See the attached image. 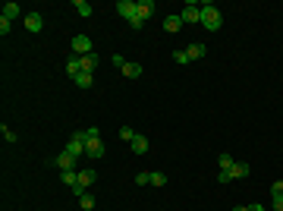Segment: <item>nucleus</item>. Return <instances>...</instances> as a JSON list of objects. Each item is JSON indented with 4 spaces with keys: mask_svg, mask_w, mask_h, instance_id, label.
Here are the masks:
<instances>
[{
    "mask_svg": "<svg viewBox=\"0 0 283 211\" xmlns=\"http://www.w3.org/2000/svg\"><path fill=\"white\" fill-rule=\"evenodd\" d=\"M66 72H70L72 79L79 76V72H82V57L79 54H72V57H66Z\"/></svg>",
    "mask_w": 283,
    "mask_h": 211,
    "instance_id": "nucleus-11",
    "label": "nucleus"
},
{
    "mask_svg": "<svg viewBox=\"0 0 283 211\" xmlns=\"http://www.w3.org/2000/svg\"><path fill=\"white\" fill-rule=\"evenodd\" d=\"M136 10H139V16H142V19H148V16L154 13V0H139Z\"/></svg>",
    "mask_w": 283,
    "mask_h": 211,
    "instance_id": "nucleus-18",
    "label": "nucleus"
},
{
    "mask_svg": "<svg viewBox=\"0 0 283 211\" xmlns=\"http://www.w3.org/2000/svg\"><path fill=\"white\" fill-rule=\"evenodd\" d=\"M85 158L101 161V158H104V142H101V139H88V142H85Z\"/></svg>",
    "mask_w": 283,
    "mask_h": 211,
    "instance_id": "nucleus-8",
    "label": "nucleus"
},
{
    "mask_svg": "<svg viewBox=\"0 0 283 211\" xmlns=\"http://www.w3.org/2000/svg\"><path fill=\"white\" fill-rule=\"evenodd\" d=\"M271 205L274 211H283V180L271 183Z\"/></svg>",
    "mask_w": 283,
    "mask_h": 211,
    "instance_id": "nucleus-9",
    "label": "nucleus"
},
{
    "mask_svg": "<svg viewBox=\"0 0 283 211\" xmlns=\"http://www.w3.org/2000/svg\"><path fill=\"white\" fill-rule=\"evenodd\" d=\"M110 63H113V67H117V70H123V67H126V63H129V60H126L123 54H113V57H110Z\"/></svg>",
    "mask_w": 283,
    "mask_h": 211,
    "instance_id": "nucleus-27",
    "label": "nucleus"
},
{
    "mask_svg": "<svg viewBox=\"0 0 283 211\" xmlns=\"http://www.w3.org/2000/svg\"><path fill=\"white\" fill-rule=\"evenodd\" d=\"M136 129H129V126H123V129H120V139H123V142H132V139H136Z\"/></svg>",
    "mask_w": 283,
    "mask_h": 211,
    "instance_id": "nucleus-25",
    "label": "nucleus"
},
{
    "mask_svg": "<svg viewBox=\"0 0 283 211\" xmlns=\"http://www.w3.org/2000/svg\"><path fill=\"white\" fill-rule=\"evenodd\" d=\"M195 22H201V3L189 0L186 10H183V25H195Z\"/></svg>",
    "mask_w": 283,
    "mask_h": 211,
    "instance_id": "nucleus-5",
    "label": "nucleus"
},
{
    "mask_svg": "<svg viewBox=\"0 0 283 211\" xmlns=\"http://www.w3.org/2000/svg\"><path fill=\"white\" fill-rule=\"evenodd\" d=\"M76 161H79V158H72L70 155V151H60V155L57 158H51V161H47V164H51V167H57V170H76Z\"/></svg>",
    "mask_w": 283,
    "mask_h": 211,
    "instance_id": "nucleus-4",
    "label": "nucleus"
},
{
    "mask_svg": "<svg viewBox=\"0 0 283 211\" xmlns=\"http://www.w3.org/2000/svg\"><path fill=\"white\" fill-rule=\"evenodd\" d=\"M136 183H139V186H148V183H151V174H145V170L136 174Z\"/></svg>",
    "mask_w": 283,
    "mask_h": 211,
    "instance_id": "nucleus-29",
    "label": "nucleus"
},
{
    "mask_svg": "<svg viewBox=\"0 0 283 211\" xmlns=\"http://www.w3.org/2000/svg\"><path fill=\"white\" fill-rule=\"evenodd\" d=\"M233 211H248V208H246V205H239V208H233Z\"/></svg>",
    "mask_w": 283,
    "mask_h": 211,
    "instance_id": "nucleus-33",
    "label": "nucleus"
},
{
    "mask_svg": "<svg viewBox=\"0 0 283 211\" xmlns=\"http://www.w3.org/2000/svg\"><path fill=\"white\" fill-rule=\"evenodd\" d=\"M72 10H76V13H79V16H82V19H88V16H91V13H94V10H91V3H88V0H76V3H72Z\"/></svg>",
    "mask_w": 283,
    "mask_h": 211,
    "instance_id": "nucleus-16",
    "label": "nucleus"
},
{
    "mask_svg": "<svg viewBox=\"0 0 283 211\" xmlns=\"http://www.w3.org/2000/svg\"><path fill=\"white\" fill-rule=\"evenodd\" d=\"M98 63H101V57L94 54V51H91V54H85L82 57V72H94V70H98Z\"/></svg>",
    "mask_w": 283,
    "mask_h": 211,
    "instance_id": "nucleus-13",
    "label": "nucleus"
},
{
    "mask_svg": "<svg viewBox=\"0 0 283 211\" xmlns=\"http://www.w3.org/2000/svg\"><path fill=\"white\" fill-rule=\"evenodd\" d=\"M19 13H22V6H19V3H3V16L10 19V22L19 16Z\"/></svg>",
    "mask_w": 283,
    "mask_h": 211,
    "instance_id": "nucleus-21",
    "label": "nucleus"
},
{
    "mask_svg": "<svg viewBox=\"0 0 283 211\" xmlns=\"http://www.w3.org/2000/svg\"><path fill=\"white\" fill-rule=\"evenodd\" d=\"M72 82H76L79 88H91V85H94V72H79Z\"/></svg>",
    "mask_w": 283,
    "mask_h": 211,
    "instance_id": "nucleus-17",
    "label": "nucleus"
},
{
    "mask_svg": "<svg viewBox=\"0 0 283 211\" xmlns=\"http://www.w3.org/2000/svg\"><path fill=\"white\" fill-rule=\"evenodd\" d=\"M186 54L192 57V60H201V57L208 54V48H205V44H201V41H192V44H189V48H186Z\"/></svg>",
    "mask_w": 283,
    "mask_h": 211,
    "instance_id": "nucleus-12",
    "label": "nucleus"
},
{
    "mask_svg": "<svg viewBox=\"0 0 283 211\" xmlns=\"http://www.w3.org/2000/svg\"><path fill=\"white\" fill-rule=\"evenodd\" d=\"M66 151H70L72 158H79V161H82V158H85V133H72L70 142H66Z\"/></svg>",
    "mask_w": 283,
    "mask_h": 211,
    "instance_id": "nucleus-3",
    "label": "nucleus"
},
{
    "mask_svg": "<svg viewBox=\"0 0 283 211\" xmlns=\"http://www.w3.org/2000/svg\"><path fill=\"white\" fill-rule=\"evenodd\" d=\"M79 205H82V208H94V195L91 193H82V195H79Z\"/></svg>",
    "mask_w": 283,
    "mask_h": 211,
    "instance_id": "nucleus-24",
    "label": "nucleus"
},
{
    "mask_svg": "<svg viewBox=\"0 0 283 211\" xmlns=\"http://www.w3.org/2000/svg\"><path fill=\"white\" fill-rule=\"evenodd\" d=\"M117 13L126 19V22H132V19L139 16V10H136V3H132V0H117Z\"/></svg>",
    "mask_w": 283,
    "mask_h": 211,
    "instance_id": "nucleus-7",
    "label": "nucleus"
},
{
    "mask_svg": "<svg viewBox=\"0 0 283 211\" xmlns=\"http://www.w3.org/2000/svg\"><path fill=\"white\" fill-rule=\"evenodd\" d=\"M183 29V16H164V32H179Z\"/></svg>",
    "mask_w": 283,
    "mask_h": 211,
    "instance_id": "nucleus-15",
    "label": "nucleus"
},
{
    "mask_svg": "<svg viewBox=\"0 0 283 211\" xmlns=\"http://www.w3.org/2000/svg\"><path fill=\"white\" fill-rule=\"evenodd\" d=\"M230 174H233V180H242V176H248V174H252V167H248L246 161H236L233 167H230Z\"/></svg>",
    "mask_w": 283,
    "mask_h": 211,
    "instance_id": "nucleus-14",
    "label": "nucleus"
},
{
    "mask_svg": "<svg viewBox=\"0 0 283 211\" xmlns=\"http://www.w3.org/2000/svg\"><path fill=\"white\" fill-rule=\"evenodd\" d=\"M217 183H233V174H230V170H220V174H217Z\"/></svg>",
    "mask_w": 283,
    "mask_h": 211,
    "instance_id": "nucleus-31",
    "label": "nucleus"
},
{
    "mask_svg": "<svg viewBox=\"0 0 283 211\" xmlns=\"http://www.w3.org/2000/svg\"><path fill=\"white\" fill-rule=\"evenodd\" d=\"M91 183H98V170H79V183L72 186V193H76V195L88 193V186H91Z\"/></svg>",
    "mask_w": 283,
    "mask_h": 211,
    "instance_id": "nucleus-2",
    "label": "nucleus"
},
{
    "mask_svg": "<svg viewBox=\"0 0 283 211\" xmlns=\"http://www.w3.org/2000/svg\"><path fill=\"white\" fill-rule=\"evenodd\" d=\"M25 29H29L32 35H35V32H41L44 29V16H41V13H29V16H25Z\"/></svg>",
    "mask_w": 283,
    "mask_h": 211,
    "instance_id": "nucleus-10",
    "label": "nucleus"
},
{
    "mask_svg": "<svg viewBox=\"0 0 283 211\" xmlns=\"http://www.w3.org/2000/svg\"><path fill=\"white\" fill-rule=\"evenodd\" d=\"M10 29H13V22L6 16H0V35H10Z\"/></svg>",
    "mask_w": 283,
    "mask_h": 211,
    "instance_id": "nucleus-28",
    "label": "nucleus"
},
{
    "mask_svg": "<svg viewBox=\"0 0 283 211\" xmlns=\"http://www.w3.org/2000/svg\"><path fill=\"white\" fill-rule=\"evenodd\" d=\"M201 25H205L208 32H217L220 25H224V16H220V10H217L214 3H208V0L201 3Z\"/></svg>",
    "mask_w": 283,
    "mask_h": 211,
    "instance_id": "nucleus-1",
    "label": "nucleus"
},
{
    "mask_svg": "<svg viewBox=\"0 0 283 211\" xmlns=\"http://www.w3.org/2000/svg\"><path fill=\"white\" fill-rule=\"evenodd\" d=\"M91 51H94V44H91L88 35H76V38H72V54L85 57V54H91Z\"/></svg>",
    "mask_w": 283,
    "mask_h": 211,
    "instance_id": "nucleus-6",
    "label": "nucleus"
},
{
    "mask_svg": "<svg viewBox=\"0 0 283 211\" xmlns=\"http://www.w3.org/2000/svg\"><path fill=\"white\" fill-rule=\"evenodd\" d=\"M0 136H3L6 142H16V139H19V136H16V133H10V129H6V126H0Z\"/></svg>",
    "mask_w": 283,
    "mask_h": 211,
    "instance_id": "nucleus-30",
    "label": "nucleus"
},
{
    "mask_svg": "<svg viewBox=\"0 0 283 211\" xmlns=\"http://www.w3.org/2000/svg\"><path fill=\"white\" fill-rule=\"evenodd\" d=\"M129 145H132V151H136V155H145V151H148V139H145V136H136Z\"/></svg>",
    "mask_w": 283,
    "mask_h": 211,
    "instance_id": "nucleus-20",
    "label": "nucleus"
},
{
    "mask_svg": "<svg viewBox=\"0 0 283 211\" xmlns=\"http://www.w3.org/2000/svg\"><path fill=\"white\" fill-rule=\"evenodd\" d=\"M173 60L186 67V63H192V57H189V54H186V48H183V51H173Z\"/></svg>",
    "mask_w": 283,
    "mask_h": 211,
    "instance_id": "nucleus-23",
    "label": "nucleus"
},
{
    "mask_svg": "<svg viewBox=\"0 0 283 211\" xmlns=\"http://www.w3.org/2000/svg\"><path fill=\"white\" fill-rule=\"evenodd\" d=\"M248 211H265V205H261V202H252V205H246Z\"/></svg>",
    "mask_w": 283,
    "mask_h": 211,
    "instance_id": "nucleus-32",
    "label": "nucleus"
},
{
    "mask_svg": "<svg viewBox=\"0 0 283 211\" xmlns=\"http://www.w3.org/2000/svg\"><path fill=\"white\" fill-rule=\"evenodd\" d=\"M120 72H123L126 79H139V76H142V63H126Z\"/></svg>",
    "mask_w": 283,
    "mask_h": 211,
    "instance_id": "nucleus-19",
    "label": "nucleus"
},
{
    "mask_svg": "<svg viewBox=\"0 0 283 211\" xmlns=\"http://www.w3.org/2000/svg\"><path fill=\"white\" fill-rule=\"evenodd\" d=\"M217 164H220V170H230V167H233L236 161H233L230 155H220V158H217Z\"/></svg>",
    "mask_w": 283,
    "mask_h": 211,
    "instance_id": "nucleus-26",
    "label": "nucleus"
},
{
    "mask_svg": "<svg viewBox=\"0 0 283 211\" xmlns=\"http://www.w3.org/2000/svg\"><path fill=\"white\" fill-rule=\"evenodd\" d=\"M151 186H167V174L154 170V174H151Z\"/></svg>",
    "mask_w": 283,
    "mask_h": 211,
    "instance_id": "nucleus-22",
    "label": "nucleus"
}]
</instances>
